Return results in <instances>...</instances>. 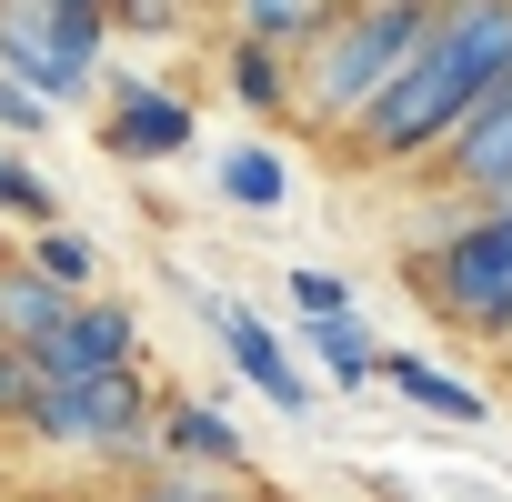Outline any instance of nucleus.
<instances>
[{"instance_id": "1", "label": "nucleus", "mask_w": 512, "mask_h": 502, "mask_svg": "<svg viewBox=\"0 0 512 502\" xmlns=\"http://www.w3.org/2000/svg\"><path fill=\"white\" fill-rule=\"evenodd\" d=\"M502 81H512V0H432L412 71L342 131V161L352 171H422Z\"/></svg>"}, {"instance_id": "2", "label": "nucleus", "mask_w": 512, "mask_h": 502, "mask_svg": "<svg viewBox=\"0 0 512 502\" xmlns=\"http://www.w3.org/2000/svg\"><path fill=\"white\" fill-rule=\"evenodd\" d=\"M422 31H432V0H342V11L292 51V61H302V131L342 141V131L412 71Z\"/></svg>"}, {"instance_id": "3", "label": "nucleus", "mask_w": 512, "mask_h": 502, "mask_svg": "<svg viewBox=\"0 0 512 502\" xmlns=\"http://www.w3.org/2000/svg\"><path fill=\"white\" fill-rule=\"evenodd\" d=\"M402 282H412L422 312L452 322L462 342L512 352V201L462 211V221H442L432 241H412V251H402Z\"/></svg>"}, {"instance_id": "4", "label": "nucleus", "mask_w": 512, "mask_h": 502, "mask_svg": "<svg viewBox=\"0 0 512 502\" xmlns=\"http://www.w3.org/2000/svg\"><path fill=\"white\" fill-rule=\"evenodd\" d=\"M151 422H161V382L141 362L121 372H81V382H41L21 442L71 452V462H151Z\"/></svg>"}, {"instance_id": "5", "label": "nucleus", "mask_w": 512, "mask_h": 502, "mask_svg": "<svg viewBox=\"0 0 512 502\" xmlns=\"http://www.w3.org/2000/svg\"><path fill=\"white\" fill-rule=\"evenodd\" d=\"M0 71L31 81L51 111L91 101L111 71V11H51V0H0Z\"/></svg>"}, {"instance_id": "6", "label": "nucleus", "mask_w": 512, "mask_h": 502, "mask_svg": "<svg viewBox=\"0 0 512 502\" xmlns=\"http://www.w3.org/2000/svg\"><path fill=\"white\" fill-rule=\"evenodd\" d=\"M191 141H201V111H191L171 81H151V71H101V151H111V161L151 171V161H181Z\"/></svg>"}, {"instance_id": "7", "label": "nucleus", "mask_w": 512, "mask_h": 502, "mask_svg": "<svg viewBox=\"0 0 512 502\" xmlns=\"http://www.w3.org/2000/svg\"><path fill=\"white\" fill-rule=\"evenodd\" d=\"M201 322H211V342H221V362L251 382V392H262L272 412H292V422H312L322 412V382L292 362V342L262 322V312H251V302H231V292H201Z\"/></svg>"}, {"instance_id": "8", "label": "nucleus", "mask_w": 512, "mask_h": 502, "mask_svg": "<svg viewBox=\"0 0 512 502\" xmlns=\"http://www.w3.org/2000/svg\"><path fill=\"white\" fill-rule=\"evenodd\" d=\"M31 362H41V382L121 372V362H141V312H131V302H111V292H71V302H61V322L31 342Z\"/></svg>"}, {"instance_id": "9", "label": "nucleus", "mask_w": 512, "mask_h": 502, "mask_svg": "<svg viewBox=\"0 0 512 502\" xmlns=\"http://www.w3.org/2000/svg\"><path fill=\"white\" fill-rule=\"evenodd\" d=\"M422 171H432V191H452L462 211L512 201V81H502V91H492V101H482V111H472V121L422 161Z\"/></svg>"}, {"instance_id": "10", "label": "nucleus", "mask_w": 512, "mask_h": 502, "mask_svg": "<svg viewBox=\"0 0 512 502\" xmlns=\"http://www.w3.org/2000/svg\"><path fill=\"white\" fill-rule=\"evenodd\" d=\"M151 462H191V472H251V442L221 402L201 392H161V422H151Z\"/></svg>"}, {"instance_id": "11", "label": "nucleus", "mask_w": 512, "mask_h": 502, "mask_svg": "<svg viewBox=\"0 0 512 502\" xmlns=\"http://www.w3.org/2000/svg\"><path fill=\"white\" fill-rule=\"evenodd\" d=\"M372 382H392V392H402L422 422H442V432H482V422H492V392H482L472 372L432 362V352H392V342H382V372H372Z\"/></svg>"}, {"instance_id": "12", "label": "nucleus", "mask_w": 512, "mask_h": 502, "mask_svg": "<svg viewBox=\"0 0 512 502\" xmlns=\"http://www.w3.org/2000/svg\"><path fill=\"white\" fill-rule=\"evenodd\" d=\"M221 91L251 111V121H302V61L272 51V41H221Z\"/></svg>"}, {"instance_id": "13", "label": "nucleus", "mask_w": 512, "mask_h": 502, "mask_svg": "<svg viewBox=\"0 0 512 502\" xmlns=\"http://www.w3.org/2000/svg\"><path fill=\"white\" fill-rule=\"evenodd\" d=\"M292 332H302L322 392H362V382L382 372V332H372V312H332V322H292Z\"/></svg>"}, {"instance_id": "14", "label": "nucleus", "mask_w": 512, "mask_h": 502, "mask_svg": "<svg viewBox=\"0 0 512 502\" xmlns=\"http://www.w3.org/2000/svg\"><path fill=\"white\" fill-rule=\"evenodd\" d=\"M211 191H221L231 211H282V201H292V161H282L272 141H231V151L211 161Z\"/></svg>"}, {"instance_id": "15", "label": "nucleus", "mask_w": 512, "mask_h": 502, "mask_svg": "<svg viewBox=\"0 0 512 502\" xmlns=\"http://www.w3.org/2000/svg\"><path fill=\"white\" fill-rule=\"evenodd\" d=\"M61 302H71V292H61L51 272H31L21 251H0V342H41V332L61 322Z\"/></svg>"}, {"instance_id": "16", "label": "nucleus", "mask_w": 512, "mask_h": 502, "mask_svg": "<svg viewBox=\"0 0 512 502\" xmlns=\"http://www.w3.org/2000/svg\"><path fill=\"white\" fill-rule=\"evenodd\" d=\"M121 502H272V492H251L241 472H191V462H151L121 482Z\"/></svg>"}, {"instance_id": "17", "label": "nucleus", "mask_w": 512, "mask_h": 502, "mask_svg": "<svg viewBox=\"0 0 512 502\" xmlns=\"http://www.w3.org/2000/svg\"><path fill=\"white\" fill-rule=\"evenodd\" d=\"M21 262H31V272H51L61 292H101V241H91V231H71V221L21 231Z\"/></svg>"}, {"instance_id": "18", "label": "nucleus", "mask_w": 512, "mask_h": 502, "mask_svg": "<svg viewBox=\"0 0 512 502\" xmlns=\"http://www.w3.org/2000/svg\"><path fill=\"white\" fill-rule=\"evenodd\" d=\"M221 11H231V31L241 41H272V51H302L332 11H342V0H221Z\"/></svg>"}, {"instance_id": "19", "label": "nucleus", "mask_w": 512, "mask_h": 502, "mask_svg": "<svg viewBox=\"0 0 512 502\" xmlns=\"http://www.w3.org/2000/svg\"><path fill=\"white\" fill-rule=\"evenodd\" d=\"M0 221H21V231L61 221V191H51V171H41L21 141H0Z\"/></svg>"}, {"instance_id": "20", "label": "nucleus", "mask_w": 512, "mask_h": 502, "mask_svg": "<svg viewBox=\"0 0 512 502\" xmlns=\"http://www.w3.org/2000/svg\"><path fill=\"white\" fill-rule=\"evenodd\" d=\"M282 302H292V322H332V312H352V282H342V272H322V262H292Z\"/></svg>"}, {"instance_id": "21", "label": "nucleus", "mask_w": 512, "mask_h": 502, "mask_svg": "<svg viewBox=\"0 0 512 502\" xmlns=\"http://www.w3.org/2000/svg\"><path fill=\"white\" fill-rule=\"evenodd\" d=\"M31 402H41V362H31V342H0V432H11V442H21Z\"/></svg>"}, {"instance_id": "22", "label": "nucleus", "mask_w": 512, "mask_h": 502, "mask_svg": "<svg viewBox=\"0 0 512 502\" xmlns=\"http://www.w3.org/2000/svg\"><path fill=\"white\" fill-rule=\"evenodd\" d=\"M191 0H111V41H181Z\"/></svg>"}, {"instance_id": "23", "label": "nucleus", "mask_w": 512, "mask_h": 502, "mask_svg": "<svg viewBox=\"0 0 512 502\" xmlns=\"http://www.w3.org/2000/svg\"><path fill=\"white\" fill-rule=\"evenodd\" d=\"M51 121H61V111H51L31 81H11V71H0V141H41Z\"/></svg>"}, {"instance_id": "24", "label": "nucleus", "mask_w": 512, "mask_h": 502, "mask_svg": "<svg viewBox=\"0 0 512 502\" xmlns=\"http://www.w3.org/2000/svg\"><path fill=\"white\" fill-rule=\"evenodd\" d=\"M51 11H111V0H51Z\"/></svg>"}, {"instance_id": "25", "label": "nucleus", "mask_w": 512, "mask_h": 502, "mask_svg": "<svg viewBox=\"0 0 512 502\" xmlns=\"http://www.w3.org/2000/svg\"><path fill=\"white\" fill-rule=\"evenodd\" d=\"M191 11H211V0H191Z\"/></svg>"}]
</instances>
